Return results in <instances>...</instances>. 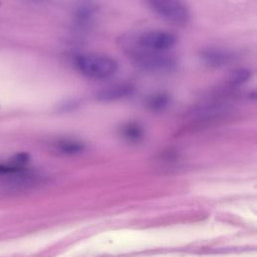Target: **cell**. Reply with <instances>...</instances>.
Segmentation results:
<instances>
[{
	"label": "cell",
	"instance_id": "obj_7",
	"mask_svg": "<svg viewBox=\"0 0 257 257\" xmlns=\"http://www.w3.org/2000/svg\"><path fill=\"white\" fill-rule=\"evenodd\" d=\"M120 136L130 143H139L144 138V127L138 122H126L120 126Z\"/></svg>",
	"mask_w": 257,
	"mask_h": 257
},
{
	"label": "cell",
	"instance_id": "obj_6",
	"mask_svg": "<svg viewBox=\"0 0 257 257\" xmlns=\"http://www.w3.org/2000/svg\"><path fill=\"white\" fill-rule=\"evenodd\" d=\"M203 61L211 67H219L229 62L231 55L229 52L218 49V48H209L202 52Z\"/></svg>",
	"mask_w": 257,
	"mask_h": 257
},
{
	"label": "cell",
	"instance_id": "obj_11",
	"mask_svg": "<svg viewBox=\"0 0 257 257\" xmlns=\"http://www.w3.org/2000/svg\"><path fill=\"white\" fill-rule=\"evenodd\" d=\"M79 106V102L76 100H68L64 102L63 105H61V110L62 111H71L74 110L76 107Z\"/></svg>",
	"mask_w": 257,
	"mask_h": 257
},
{
	"label": "cell",
	"instance_id": "obj_10",
	"mask_svg": "<svg viewBox=\"0 0 257 257\" xmlns=\"http://www.w3.org/2000/svg\"><path fill=\"white\" fill-rule=\"evenodd\" d=\"M251 75H252V72L249 69L238 68V69H235L234 71H232V73L229 77V81L233 85H240V84L246 82L247 80H249Z\"/></svg>",
	"mask_w": 257,
	"mask_h": 257
},
{
	"label": "cell",
	"instance_id": "obj_3",
	"mask_svg": "<svg viewBox=\"0 0 257 257\" xmlns=\"http://www.w3.org/2000/svg\"><path fill=\"white\" fill-rule=\"evenodd\" d=\"M151 10L166 21L184 25L189 20V11L181 0H145Z\"/></svg>",
	"mask_w": 257,
	"mask_h": 257
},
{
	"label": "cell",
	"instance_id": "obj_4",
	"mask_svg": "<svg viewBox=\"0 0 257 257\" xmlns=\"http://www.w3.org/2000/svg\"><path fill=\"white\" fill-rule=\"evenodd\" d=\"M178 38L174 33L162 30H150L141 33L136 43L138 46L155 51H167L177 44Z\"/></svg>",
	"mask_w": 257,
	"mask_h": 257
},
{
	"label": "cell",
	"instance_id": "obj_9",
	"mask_svg": "<svg viewBox=\"0 0 257 257\" xmlns=\"http://www.w3.org/2000/svg\"><path fill=\"white\" fill-rule=\"evenodd\" d=\"M56 147L61 153L65 155H77L82 153L85 149V145L82 142L71 139L58 141Z\"/></svg>",
	"mask_w": 257,
	"mask_h": 257
},
{
	"label": "cell",
	"instance_id": "obj_8",
	"mask_svg": "<svg viewBox=\"0 0 257 257\" xmlns=\"http://www.w3.org/2000/svg\"><path fill=\"white\" fill-rule=\"evenodd\" d=\"M171 103V95L166 92H157L146 99V106L151 111H163Z\"/></svg>",
	"mask_w": 257,
	"mask_h": 257
},
{
	"label": "cell",
	"instance_id": "obj_1",
	"mask_svg": "<svg viewBox=\"0 0 257 257\" xmlns=\"http://www.w3.org/2000/svg\"><path fill=\"white\" fill-rule=\"evenodd\" d=\"M76 69L86 77L92 79H107L112 77L117 69V62L107 56L97 53H84L75 57Z\"/></svg>",
	"mask_w": 257,
	"mask_h": 257
},
{
	"label": "cell",
	"instance_id": "obj_2",
	"mask_svg": "<svg viewBox=\"0 0 257 257\" xmlns=\"http://www.w3.org/2000/svg\"><path fill=\"white\" fill-rule=\"evenodd\" d=\"M166 51H155L137 47L128 48V54L134 62L146 70L155 72L171 71L176 67V59L165 53Z\"/></svg>",
	"mask_w": 257,
	"mask_h": 257
},
{
	"label": "cell",
	"instance_id": "obj_5",
	"mask_svg": "<svg viewBox=\"0 0 257 257\" xmlns=\"http://www.w3.org/2000/svg\"><path fill=\"white\" fill-rule=\"evenodd\" d=\"M135 91V87L128 83L113 84L99 90L95 97L99 101H115L131 96Z\"/></svg>",
	"mask_w": 257,
	"mask_h": 257
}]
</instances>
